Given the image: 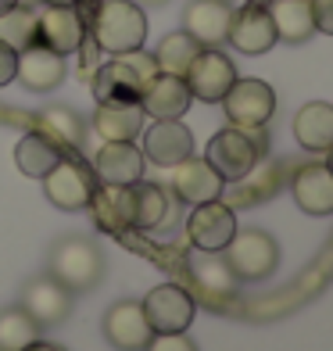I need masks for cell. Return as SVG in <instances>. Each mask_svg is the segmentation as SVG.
Masks as SVG:
<instances>
[{"instance_id":"cell-1","label":"cell","mask_w":333,"mask_h":351,"mask_svg":"<svg viewBox=\"0 0 333 351\" xmlns=\"http://www.w3.org/2000/svg\"><path fill=\"white\" fill-rule=\"evenodd\" d=\"M90 36L104 54L122 58L130 51H140L147 40V14L133 0H97L90 22Z\"/></svg>"},{"instance_id":"cell-2","label":"cell","mask_w":333,"mask_h":351,"mask_svg":"<svg viewBox=\"0 0 333 351\" xmlns=\"http://www.w3.org/2000/svg\"><path fill=\"white\" fill-rule=\"evenodd\" d=\"M269 151V136L262 133V125L255 130H241V125H226L222 133H215L208 140L204 162H208L222 180H244L255 172V165L262 162V154Z\"/></svg>"},{"instance_id":"cell-3","label":"cell","mask_w":333,"mask_h":351,"mask_svg":"<svg viewBox=\"0 0 333 351\" xmlns=\"http://www.w3.org/2000/svg\"><path fill=\"white\" fill-rule=\"evenodd\" d=\"M104 273V258L101 247L86 241V237H65L58 241L51 251V276L69 287V291H90V287L101 283Z\"/></svg>"},{"instance_id":"cell-4","label":"cell","mask_w":333,"mask_h":351,"mask_svg":"<svg viewBox=\"0 0 333 351\" xmlns=\"http://www.w3.org/2000/svg\"><path fill=\"white\" fill-rule=\"evenodd\" d=\"M222 251H226V265L233 269L236 280H265L280 265V244L265 230L233 233V241Z\"/></svg>"},{"instance_id":"cell-5","label":"cell","mask_w":333,"mask_h":351,"mask_svg":"<svg viewBox=\"0 0 333 351\" xmlns=\"http://www.w3.org/2000/svg\"><path fill=\"white\" fill-rule=\"evenodd\" d=\"M226 108L230 125H241V130H255V125H265L276 111V93L262 79H241L226 90V97L219 101Z\"/></svg>"},{"instance_id":"cell-6","label":"cell","mask_w":333,"mask_h":351,"mask_svg":"<svg viewBox=\"0 0 333 351\" xmlns=\"http://www.w3.org/2000/svg\"><path fill=\"white\" fill-rule=\"evenodd\" d=\"M183 79H186L190 97H197L204 104H219L226 97V90L236 83V65L215 47H201V54L194 58V65L186 69Z\"/></svg>"},{"instance_id":"cell-7","label":"cell","mask_w":333,"mask_h":351,"mask_svg":"<svg viewBox=\"0 0 333 351\" xmlns=\"http://www.w3.org/2000/svg\"><path fill=\"white\" fill-rule=\"evenodd\" d=\"M93 172L79 162L75 154H65L61 162L43 176V190L58 208L65 212H79V208H90V197H93Z\"/></svg>"},{"instance_id":"cell-8","label":"cell","mask_w":333,"mask_h":351,"mask_svg":"<svg viewBox=\"0 0 333 351\" xmlns=\"http://www.w3.org/2000/svg\"><path fill=\"white\" fill-rule=\"evenodd\" d=\"M140 305H144V315H147V323H151L154 333H183L190 323H194V312H197L190 291L180 287V283L154 287Z\"/></svg>"},{"instance_id":"cell-9","label":"cell","mask_w":333,"mask_h":351,"mask_svg":"<svg viewBox=\"0 0 333 351\" xmlns=\"http://www.w3.org/2000/svg\"><path fill=\"white\" fill-rule=\"evenodd\" d=\"M233 233H236V215L222 201L194 204V212L186 219V237L197 251H222L233 241Z\"/></svg>"},{"instance_id":"cell-10","label":"cell","mask_w":333,"mask_h":351,"mask_svg":"<svg viewBox=\"0 0 333 351\" xmlns=\"http://www.w3.org/2000/svg\"><path fill=\"white\" fill-rule=\"evenodd\" d=\"M144 136V158L151 165H162V169H172L180 165L183 158L194 154V133L186 130V125L180 119H154V125Z\"/></svg>"},{"instance_id":"cell-11","label":"cell","mask_w":333,"mask_h":351,"mask_svg":"<svg viewBox=\"0 0 333 351\" xmlns=\"http://www.w3.org/2000/svg\"><path fill=\"white\" fill-rule=\"evenodd\" d=\"M241 54H265L273 51L276 43V25L269 19V8L262 0H251L241 11H233V22H230V36H226Z\"/></svg>"},{"instance_id":"cell-12","label":"cell","mask_w":333,"mask_h":351,"mask_svg":"<svg viewBox=\"0 0 333 351\" xmlns=\"http://www.w3.org/2000/svg\"><path fill=\"white\" fill-rule=\"evenodd\" d=\"M93 176L101 183L130 186L144 180V151L133 140H104V147L93 158Z\"/></svg>"},{"instance_id":"cell-13","label":"cell","mask_w":333,"mask_h":351,"mask_svg":"<svg viewBox=\"0 0 333 351\" xmlns=\"http://www.w3.org/2000/svg\"><path fill=\"white\" fill-rule=\"evenodd\" d=\"M226 180L204 162V158H183L180 165H172V194L186 204H204V201H219Z\"/></svg>"},{"instance_id":"cell-14","label":"cell","mask_w":333,"mask_h":351,"mask_svg":"<svg viewBox=\"0 0 333 351\" xmlns=\"http://www.w3.org/2000/svg\"><path fill=\"white\" fill-rule=\"evenodd\" d=\"M144 93V79L125 58H111L93 69V97L97 104H136Z\"/></svg>"},{"instance_id":"cell-15","label":"cell","mask_w":333,"mask_h":351,"mask_svg":"<svg viewBox=\"0 0 333 351\" xmlns=\"http://www.w3.org/2000/svg\"><path fill=\"white\" fill-rule=\"evenodd\" d=\"M65 58H61L58 51H51V47H43L40 40L33 47H25V51H18V69H14V79H22L25 90L33 93H47L65 83Z\"/></svg>"},{"instance_id":"cell-16","label":"cell","mask_w":333,"mask_h":351,"mask_svg":"<svg viewBox=\"0 0 333 351\" xmlns=\"http://www.w3.org/2000/svg\"><path fill=\"white\" fill-rule=\"evenodd\" d=\"M190 101L194 97L186 90V79L169 75V72H154L144 83V93H140V108L151 119H183Z\"/></svg>"},{"instance_id":"cell-17","label":"cell","mask_w":333,"mask_h":351,"mask_svg":"<svg viewBox=\"0 0 333 351\" xmlns=\"http://www.w3.org/2000/svg\"><path fill=\"white\" fill-rule=\"evenodd\" d=\"M104 337L115 344L119 351H144L147 341L154 337V330L144 315V305L136 301H119L104 315Z\"/></svg>"},{"instance_id":"cell-18","label":"cell","mask_w":333,"mask_h":351,"mask_svg":"<svg viewBox=\"0 0 333 351\" xmlns=\"http://www.w3.org/2000/svg\"><path fill=\"white\" fill-rule=\"evenodd\" d=\"M233 8L230 0H190L183 11V29L194 36L201 47H219L230 36Z\"/></svg>"},{"instance_id":"cell-19","label":"cell","mask_w":333,"mask_h":351,"mask_svg":"<svg viewBox=\"0 0 333 351\" xmlns=\"http://www.w3.org/2000/svg\"><path fill=\"white\" fill-rule=\"evenodd\" d=\"M22 308L36 319V326H58L72 312V291L61 287L54 276H40L25 287Z\"/></svg>"},{"instance_id":"cell-20","label":"cell","mask_w":333,"mask_h":351,"mask_svg":"<svg viewBox=\"0 0 333 351\" xmlns=\"http://www.w3.org/2000/svg\"><path fill=\"white\" fill-rule=\"evenodd\" d=\"M86 40V19L79 14V8H51L40 14V43L58 51L61 58H69L79 51V43Z\"/></svg>"},{"instance_id":"cell-21","label":"cell","mask_w":333,"mask_h":351,"mask_svg":"<svg viewBox=\"0 0 333 351\" xmlns=\"http://www.w3.org/2000/svg\"><path fill=\"white\" fill-rule=\"evenodd\" d=\"M291 194L301 212L308 215H330L333 212V172L323 162H308L294 172Z\"/></svg>"},{"instance_id":"cell-22","label":"cell","mask_w":333,"mask_h":351,"mask_svg":"<svg viewBox=\"0 0 333 351\" xmlns=\"http://www.w3.org/2000/svg\"><path fill=\"white\" fill-rule=\"evenodd\" d=\"M93 222L104 233H125L133 230V183L115 186V183H97L90 197Z\"/></svg>"},{"instance_id":"cell-23","label":"cell","mask_w":333,"mask_h":351,"mask_svg":"<svg viewBox=\"0 0 333 351\" xmlns=\"http://www.w3.org/2000/svg\"><path fill=\"white\" fill-rule=\"evenodd\" d=\"M190 280H194L204 298H212L219 301V305H226V301L233 298L236 291V276H233V269L226 265V258H219L215 251H201V254H190Z\"/></svg>"},{"instance_id":"cell-24","label":"cell","mask_w":333,"mask_h":351,"mask_svg":"<svg viewBox=\"0 0 333 351\" xmlns=\"http://www.w3.org/2000/svg\"><path fill=\"white\" fill-rule=\"evenodd\" d=\"M269 19L276 25V40L283 43H305L315 33L312 0H269Z\"/></svg>"},{"instance_id":"cell-25","label":"cell","mask_w":333,"mask_h":351,"mask_svg":"<svg viewBox=\"0 0 333 351\" xmlns=\"http://www.w3.org/2000/svg\"><path fill=\"white\" fill-rule=\"evenodd\" d=\"M69 151L61 147L58 140H51L47 133L33 130V133H25L18 140V147H14V162H18V169L25 176H33V180H43L47 172H51L61 158H65Z\"/></svg>"},{"instance_id":"cell-26","label":"cell","mask_w":333,"mask_h":351,"mask_svg":"<svg viewBox=\"0 0 333 351\" xmlns=\"http://www.w3.org/2000/svg\"><path fill=\"white\" fill-rule=\"evenodd\" d=\"M294 136L305 151H330L333 147V104L312 101L294 115Z\"/></svg>"},{"instance_id":"cell-27","label":"cell","mask_w":333,"mask_h":351,"mask_svg":"<svg viewBox=\"0 0 333 351\" xmlns=\"http://www.w3.org/2000/svg\"><path fill=\"white\" fill-rule=\"evenodd\" d=\"M144 108L136 104H97L93 111V130L104 140H136L144 133Z\"/></svg>"},{"instance_id":"cell-28","label":"cell","mask_w":333,"mask_h":351,"mask_svg":"<svg viewBox=\"0 0 333 351\" xmlns=\"http://www.w3.org/2000/svg\"><path fill=\"white\" fill-rule=\"evenodd\" d=\"M201 54V43L180 29V33H169L154 51V65L158 72H169V75H186V69L194 65V58Z\"/></svg>"},{"instance_id":"cell-29","label":"cell","mask_w":333,"mask_h":351,"mask_svg":"<svg viewBox=\"0 0 333 351\" xmlns=\"http://www.w3.org/2000/svg\"><path fill=\"white\" fill-rule=\"evenodd\" d=\"M0 40H4L11 51H25V47H33L40 40V14L18 0L14 8H8L4 14H0Z\"/></svg>"},{"instance_id":"cell-30","label":"cell","mask_w":333,"mask_h":351,"mask_svg":"<svg viewBox=\"0 0 333 351\" xmlns=\"http://www.w3.org/2000/svg\"><path fill=\"white\" fill-rule=\"evenodd\" d=\"M169 212V197L158 183H133V230H158Z\"/></svg>"},{"instance_id":"cell-31","label":"cell","mask_w":333,"mask_h":351,"mask_svg":"<svg viewBox=\"0 0 333 351\" xmlns=\"http://www.w3.org/2000/svg\"><path fill=\"white\" fill-rule=\"evenodd\" d=\"M36 130L47 133L51 140H58L69 154L83 143V122H79V115L72 108H47L43 115L36 119Z\"/></svg>"},{"instance_id":"cell-32","label":"cell","mask_w":333,"mask_h":351,"mask_svg":"<svg viewBox=\"0 0 333 351\" xmlns=\"http://www.w3.org/2000/svg\"><path fill=\"white\" fill-rule=\"evenodd\" d=\"M36 337H40V326L25 308H4L0 312V351H22Z\"/></svg>"},{"instance_id":"cell-33","label":"cell","mask_w":333,"mask_h":351,"mask_svg":"<svg viewBox=\"0 0 333 351\" xmlns=\"http://www.w3.org/2000/svg\"><path fill=\"white\" fill-rule=\"evenodd\" d=\"M144 351H197V348L190 337H183V333H158V337L147 341Z\"/></svg>"},{"instance_id":"cell-34","label":"cell","mask_w":333,"mask_h":351,"mask_svg":"<svg viewBox=\"0 0 333 351\" xmlns=\"http://www.w3.org/2000/svg\"><path fill=\"white\" fill-rule=\"evenodd\" d=\"M312 19H315V33L333 36V0H312Z\"/></svg>"},{"instance_id":"cell-35","label":"cell","mask_w":333,"mask_h":351,"mask_svg":"<svg viewBox=\"0 0 333 351\" xmlns=\"http://www.w3.org/2000/svg\"><path fill=\"white\" fill-rule=\"evenodd\" d=\"M14 69H18V51H11V47L0 40V86H8L14 79Z\"/></svg>"},{"instance_id":"cell-36","label":"cell","mask_w":333,"mask_h":351,"mask_svg":"<svg viewBox=\"0 0 333 351\" xmlns=\"http://www.w3.org/2000/svg\"><path fill=\"white\" fill-rule=\"evenodd\" d=\"M125 61H130V65L140 72V79H144V83H147V79L158 72V65H154V58H147V54H140V51H130V54H122Z\"/></svg>"},{"instance_id":"cell-37","label":"cell","mask_w":333,"mask_h":351,"mask_svg":"<svg viewBox=\"0 0 333 351\" xmlns=\"http://www.w3.org/2000/svg\"><path fill=\"white\" fill-rule=\"evenodd\" d=\"M22 351H61L58 344H47V341H33L29 348H22Z\"/></svg>"},{"instance_id":"cell-38","label":"cell","mask_w":333,"mask_h":351,"mask_svg":"<svg viewBox=\"0 0 333 351\" xmlns=\"http://www.w3.org/2000/svg\"><path fill=\"white\" fill-rule=\"evenodd\" d=\"M43 4H51V8H79L83 0H43Z\"/></svg>"},{"instance_id":"cell-39","label":"cell","mask_w":333,"mask_h":351,"mask_svg":"<svg viewBox=\"0 0 333 351\" xmlns=\"http://www.w3.org/2000/svg\"><path fill=\"white\" fill-rule=\"evenodd\" d=\"M14 4H18V0H0V14H4L8 8H14Z\"/></svg>"},{"instance_id":"cell-40","label":"cell","mask_w":333,"mask_h":351,"mask_svg":"<svg viewBox=\"0 0 333 351\" xmlns=\"http://www.w3.org/2000/svg\"><path fill=\"white\" fill-rule=\"evenodd\" d=\"M326 165H330V172H333V147H330V162H326Z\"/></svg>"}]
</instances>
